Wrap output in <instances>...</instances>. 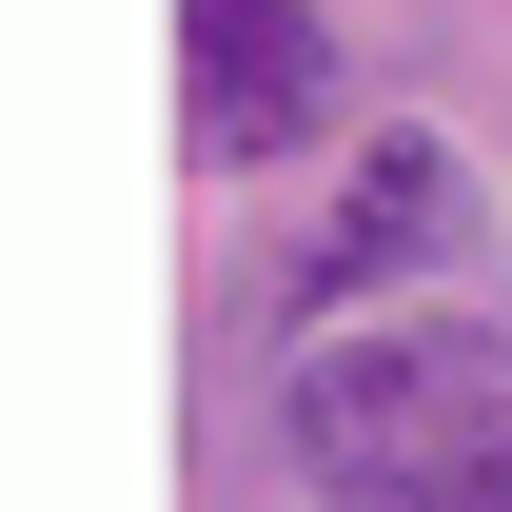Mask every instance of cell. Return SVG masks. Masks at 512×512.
<instances>
[{
	"mask_svg": "<svg viewBox=\"0 0 512 512\" xmlns=\"http://www.w3.org/2000/svg\"><path fill=\"white\" fill-rule=\"evenodd\" d=\"M197 20V158H296V138L335 119V20L316 0H178Z\"/></svg>",
	"mask_w": 512,
	"mask_h": 512,
	"instance_id": "3",
	"label": "cell"
},
{
	"mask_svg": "<svg viewBox=\"0 0 512 512\" xmlns=\"http://www.w3.org/2000/svg\"><path fill=\"white\" fill-rule=\"evenodd\" d=\"M473 237V158H453V138H355V178L316 197V237H296V296H316V316H355V296H375V276H414V256H453Z\"/></svg>",
	"mask_w": 512,
	"mask_h": 512,
	"instance_id": "2",
	"label": "cell"
},
{
	"mask_svg": "<svg viewBox=\"0 0 512 512\" xmlns=\"http://www.w3.org/2000/svg\"><path fill=\"white\" fill-rule=\"evenodd\" d=\"M316 512H512V335L473 316H355L276 394Z\"/></svg>",
	"mask_w": 512,
	"mask_h": 512,
	"instance_id": "1",
	"label": "cell"
}]
</instances>
